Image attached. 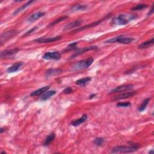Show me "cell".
Here are the masks:
<instances>
[{"label": "cell", "instance_id": "cell-1", "mask_svg": "<svg viewBox=\"0 0 154 154\" xmlns=\"http://www.w3.org/2000/svg\"><path fill=\"white\" fill-rule=\"evenodd\" d=\"M131 146H119L114 147L112 149L111 153H132L134 152L137 151L139 146L138 145H136L135 143H130Z\"/></svg>", "mask_w": 154, "mask_h": 154}, {"label": "cell", "instance_id": "cell-2", "mask_svg": "<svg viewBox=\"0 0 154 154\" xmlns=\"http://www.w3.org/2000/svg\"><path fill=\"white\" fill-rule=\"evenodd\" d=\"M136 15H120L118 16L113 19L112 24L114 25H125L129 23L130 21L137 18Z\"/></svg>", "mask_w": 154, "mask_h": 154}, {"label": "cell", "instance_id": "cell-3", "mask_svg": "<svg viewBox=\"0 0 154 154\" xmlns=\"http://www.w3.org/2000/svg\"><path fill=\"white\" fill-rule=\"evenodd\" d=\"M93 61L94 60L92 57H90L87 59L79 61L74 64L72 67L71 70L73 71H78V70L87 69L89 66L92 65Z\"/></svg>", "mask_w": 154, "mask_h": 154}, {"label": "cell", "instance_id": "cell-4", "mask_svg": "<svg viewBox=\"0 0 154 154\" xmlns=\"http://www.w3.org/2000/svg\"><path fill=\"white\" fill-rule=\"evenodd\" d=\"M135 41V38L133 37H125L124 36H118L114 38H111L106 41L105 43H113L115 42H118L122 44H129L132 42H133Z\"/></svg>", "mask_w": 154, "mask_h": 154}, {"label": "cell", "instance_id": "cell-5", "mask_svg": "<svg viewBox=\"0 0 154 154\" xmlns=\"http://www.w3.org/2000/svg\"><path fill=\"white\" fill-rule=\"evenodd\" d=\"M19 32L16 30H11L6 31L5 33L1 34V45H3L5 42H7L8 41L11 39L13 37H15L18 35Z\"/></svg>", "mask_w": 154, "mask_h": 154}, {"label": "cell", "instance_id": "cell-6", "mask_svg": "<svg viewBox=\"0 0 154 154\" xmlns=\"http://www.w3.org/2000/svg\"><path fill=\"white\" fill-rule=\"evenodd\" d=\"M97 49H98V47L97 46H90V47H87L82 48L81 49H78V50H77L75 53H74L73 55L70 56L69 59H74V58L78 57L82 54H84V53L87 52V51H92V50H97Z\"/></svg>", "mask_w": 154, "mask_h": 154}, {"label": "cell", "instance_id": "cell-7", "mask_svg": "<svg viewBox=\"0 0 154 154\" xmlns=\"http://www.w3.org/2000/svg\"><path fill=\"white\" fill-rule=\"evenodd\" d=\"M19 51V49L16 48L12 49L10 50H4L1 52L0 54V57H1V59H9L10 57H12L14 55L17 54L18 52Z\"/></svg>", "mask_w": 154, "mask_h": 154}, {"label": "cell", "instance_id": "cell-8", "mask_svg": "<svg viewBox=\"0 0 154 154\" xmlns=\"http://www.w3.org/2000/svg\"><path fill=\"white\" fill-rule=\"evenodd\" d=\"M61 57V55L60 53L57 51L54 52H47L43 56V59L45 60H59Z\"/></svg>", "mask_w": 154, "mask_h": 154}, {"label": "cell", "instance_id": "cell-9", "mask_svg": "<svg viewBox=\"0 0 154 154\" xmlns=\"http://www.w3.org/2000/svg\"><path fill=\"white\" fill-rule=\"evenodd\" d=\"M110 16V15H109L108 16H107L106 17H105L103 19H100V20L99 21H96V22H92V23H91V24H88L86 25H84V26H83L81 28H79L78 29H76L74 31V32H78V31H81L82 30H84L85 29H87L88 28H92V27H94L95 26H96V25H99L100 24H101L102 22H103L104 21H105V19H108L109 17Z\"/></svg>", "mask_w": 154, "mask_h": 154}, {"label": "cell", "instance_id": "cell-10", "mask_svg": "<svg viewBox=\"0 0 154 154\" xmlns=\"http://www.w3.org/2000/svg\"><path fill=\"white\" fill-rule=\"evenodd\" d=\"M134 88V86L132 84H126V85H122L118 86V87L113 89L112 91H110V93H119V92H123L128 91H131Z\"/></svg>", "mask_w": 154, "mask_h": 154}, {"label": "cell", "instance_id": "cell-11", "mask_svg": "<svg viewBox=\"0 0 154 154\" xmlns=\"http://www.w3.org/2000/svg\"><path fill=\"white\" fill-rule=\"evenodd\" d=\"M61 38V37L59 36H55L54 37H41L36 38V40L34 41L35 42L37 43H50V42H56L58 41H60Z\"/></svg>", "mask_w": 154, "mask_h": 154}, {"label": "cell", "instance_id": "cell-12", "mask_svg": "<svg viewBox=\"0 0 154 154\" xmlns=\"http://www.w3.org/2000/svg\"><path fill=\"white\" fill-rule=\"evenodd\" d=\"M83 21L82 20H80V19H78V20H75L73 22H70L68 24H66L65 27H64V31H68L69 30H72L76 27H78L82 23Z\"/></svg>", "mask_w": 154, "mask_h": 154}, {"label": "cell", "instance_id": "cell-13", "mask_svg": "<svg viewBox=\"0 0 154 154\" xmlns=\"http://www.w3.org/2000/svg\"><path fill=\"white\" fill-rule=\"evenodd\" d=\"M45 15V12H37L35 14H33L31 15L28 18H27V21L29 22H33L36 21H37V19L41 18L42 17L44 16Z\"/></svg>", "mask_w": 154, "mask_h": 154}, {"label": "cell", "instance_id": "cell-14", "mask_svg": "<svg viewBox=\"0 0 154 154\" xmlns=\"http://www.w3.org/2000/svg\"><path fill=\"white\" fill-rule=\"evenodd\" d=\"M137 93V92L136 91H131V92H128L126 93H122L117 96H116L114 98V99L116 100H120V99H125L129 98L130 97H132L134 95H135Z\"/></svg>", "mask_w": 154, "mask_h": 154}, {"label": "cell", "instance_id": "cell-15", "mask_svg": "<svg viewBox=\"0 0 154 154\" xmlns=\"http://www.w3.org/2000/svg\"><path fill=\"white\" fill-rule=\"evenodd\" d=\"M50 88L49 86H47L43 87L39 89L36 90V91L32 92L30 93V96H32V97H33V96H40L42 94H43L44 93H45L46 92H47V91H48L49 88Z\"/></svg>", "mask_w": 154, "mask_h": 154}, {"label": "cell", "instance_id": "cell-16", "mask_svg": "<svg viewBox=\"0 0 154 154\" xmlns=\"http://www.w3.org/2000/svg\"><path fill=\"white\" fill-rule=\"evenodd\" d=\"M24 65L22 62H17L15 64H14L12 66H10L7 69V72L8 73H14L17 72L18 70L20 69V68L22 67V66Z\"/></svg>", "mask_w": 154, "mask_h": 154}, {"label": "cell", "instance_id": "cell-17", "mask_svg": "<svg viewBox=\"0 0 154 154\" xmlns=\"http://www.w3.org/2000/svg\"><path fill=\"white\" fill-rule=\"evenodd\" d=\"M87 118H88V116H87V114H83L82 116V117L80 118V119L75 120H74L73 122H72L71 125L72 126H78L84 123V122H86L87 120Z\"/></svg>", "mask_w": 154, "mask_h": 154}, {"label": "cell", "instance_id": "cell-18", "mask_svg": "<svg viewBox=\"0 0 154 154\" xmlns=\"http://www.w3.org/2000/svg\"><path fill=\"white\" fill-rule=\"evenodd\" d=\"M63 72V70L60 69H49L46 72L45 76L47 77H49L54 76L56 75H59Z\"/></svg>", "mask_w": 154, "mask_h": 154}, {"label": "cell", "instance_id": "cell-19", "mask_svg": "<svg viewBox=\"0 0 154 154\" xmlns=\"http://www.w3.org/2000/svg\"><path fill=\"white\" fill-rule=\"evenodd\" d=\"M88 6L86 4H75L72 5L71 7H70V10L72 11H81V10H85L87 9Z\"/></svg>", "mask_w": 154, "mask_h": 154}, {"label": "cell", "instance_id": "cell-20", "mask_svg": "<svg viewBox=\"0 0 154 154\" xmlns=\"http://www.w3.org/2000/svg\"><path fill=\"white\" fill-rule=\"evenodd\" d=\"M91 80H92L91 77L87 76V77H85V78H81V79H79L78 80H76L75 81V84L76 85H78V86H86V84H87L90 81H91Z\"/></svg>", "mask_w": 154, "mask_h": 154}, {"label": "cell", "instance_id": "cell-21", "mask_svg": "<svg viewBox=\"0 0 154 154\" xmlns=\"http://www.w3.org/2000/svg\"><path fill=\"white\" fill-rule=\"evenodd\" d=\"M34 1H27V3H25L24 4L22 5L20 7H19L18 9H17L14 12V14H13V15H18V14H19V13L21 12L22 11H23L24 10H25V9H26L27 7H28V6L32 4V3H33Z\"/></svg>", "mask_w": 154, "mask_h": 154}, {"label": "cell", "instance_id": "cell-22", "mask_svg": "<svg viewBox=\"0 0 154 154\" xmlns=\"http://www.w3.org/2000/svg\"><path fill=\"white\" fill-rule=\"evenodd\" d=\"M68 18V16H61V17H60V18H57V19H55V21H54L53 22H52L51 23H50V24L48 25L47 27H48V28H51V27H52L54 26V25H55L56 24H58L59 23H60V22L66 20V19H67Z\"/></svg>", "mask_w": 154, "mask_h": 154}, {"label": "cell", "instance_id": "cell-23", "mask_svg": "<svg viewBox=\"0 0 154 154\" xmlns=\"http://www.w3.org/2000/svg\"><path fill=\"white\" fill-rule=\"evenodd\" d=\"M55 93H56L55 91H49L43 93V95H42L41 99L42 101H47L48 99H49L51 97V96H54Z\"/></svg>", "mask_w": 154, "mask_h": 154}, {"label": "cell", "instance_id": "cell-24", "mask_svg": "<svg viewBox=\"0 0 154 154\" xmlns=\"http://www.w3.org/2000/svg\"><path fill=\"white\" fill-rule=\"evenodd\" d=\"M153 42H154V38H151V40H149L148 41H146L145 42H143L142 44H140V45L138 46V48L139 49H145L147 48H149V47L153 45Z\"/></svg>", "mask_w": 154, "mask_h": 154}, {"label": "cell", "instance_id": "cell-25", "mask_svg": "<svg viewBox=\"0 0 154 154\" xmlns=\"http://www.w3.org/2000/svg\"><path fill=\"white\" fill-rule=\"evenodd\" d=\"M55 134L54 133L50 134L48 136H47L46 139L45 140L43 145L45 146H48L50 143L53 142V140L55 139Z\"/></svg>", "mask_w": 154, "mask_h": 154}, {"label": "cell", "instance_id": "cell-26", "mask_svg": "<svg viewBox=\"0 0 154 154\" xmlns=\"http://www.w3.org/2000/svg\"><path fill=\"white\" fill-rule=\"evenodd\" d=\"M149 101H150V98H146V99H145L142 102V103L141 104V105L139 106V107L138 108V110L139 111H143L146 108L147 105V104H148Z\"/></svg>", "mask_w": 154, "mask_h": 154}, {"label": "cell", "instance_id": "cell-27", "mask_svg": "<svg viewBox=\"0 0 154 154\" xmlns=\"http://www.w3.org/2000/svg\"><path fill=\"white\" fill-rule=\"evenodd\" d=\"M148 7V5L146 4H138L136 6H134V7L131 9V10L132 11H138V10H142L144 9H146Z\"/></svg>", "mask_w": 154, "mask_h": 154}, {"label": "cell", "instance_id": "cell-28", "mask_svg": "<svg viewBox=\"0 0 154 154\" xmlns=\"http://www.w3.org/2000/svg\"><path fill=\"white\" fill-rule=\"evenodd\" d=\"M105 142V140L104 138L102 137H98L96 138L94 140V144L96 145V146H101L104 145Z\"/></svg>", "mask_w": 154, "mask_h": 154}, {"label": "cell", "instance_id": "cell-29", "mask_svg": "<svg viewBox=\"0 0 154 154\" xmlns=\"http://www.w3.org/2000/svg\"><path fill=\"white\" fill-rule=\"evenodd\" d=\"M77 44H78V43H77V42L71 43L68 46V47L66 48L65 51H70V50L74 49L75 48H76V46L77 45Z\"/></svg>", "mask_w": 154, "mask_h": 154}, {"label": "cell", "instance_id": "cell-30", "mask_svg": "<svg viewBox=\"0 0 154 154\" xmlns=\"http://www.w3.org/2000/svg\"><path fill=\"white\" fill-rule=\"evenodd\" d=\"M131 105L130 102H119L117 104V107H129Z\"/></svg>", "mask_w": 154, "mask_h": 154}, {"label": "cell", "instance_id": "cell-31", "mask_svg": "<svg viewBox=\"0 0 154 154\" xmlns=\"http://www.w3.org/2000/svg\"><path fill=\"white\" fill-rule=\"evenodd\" d=\"M37 28H38V27H37V26H36V27H33V28H32L30 29L29 31H28L27 32V33H25V34L23 36V37H25V36H28V35H29V34H31V33H34V31H36L37 30Z\"/></svg>", "mask_w": 154, "mask_h": 154}, {"label": "cell", "instance_id": "cell-32", "mask_svg": "<svg viewBox=\"0 0 154 154\" xmlns=\"http://www.w3.org/2000/svg\"><path fill=\"white\" fill-rule=\"evenodd\" d=\"M73 92L72 91V88L71 87H66L65 89H64V91H63V93H65V94H70V93H71L72 92Z\"/></svg>", "mask_w": 154, "mask_h": 154}, {"label": "cell", "instance_id": "cell-33", "mask_svg": "<svg viewBox=\"0 0 154 154\" xmlns=\"http://www.w3.org/2000/svg\"><path fill=\"white\" fill-rule=\"evenodd\" d=\"M153 11H154V7H153V5L152 6V7H151V10H150V11H149V13H148V14H147V16H151V15H152V14H153Z\"/></svg>", "mask_w": 154, "mask_h": 154}, {"label": "cell", "instance_id": "cell-34", "mask_svg": "<svg viewBox=\"0 0 154 154\" xmlns=\"http://www.w3.org/2000/svg\"><path fill=\"white\" fill-rule=\"evenodd\" d=\"M96 96V94H92L91 95L89 96V99H92L94 97H95V96Z\"/></svg>", "mask_w": 154, "mask_h": 154}, {"label": "cell", "instance_id": "cell-35", "mask_svg": "<svg viewBox=\"0 0 154 154\" xmlns=\"http://www.w3.org/2000/svg\"><path fill=\"white\" fill-rule=\"evenodd\" d=\"M4 131H5V130H4V128H1V130H0V132H1V134L3 133V132H4Z\"/></svg>", "mask_w": 154, "mask_h": 154}, {"label": "cell", "instance_id": "cell-36", "mask_svg": "<svg viewBox=\"0 0 154 154\" xmlns=\"http://www.w3.org/2000/svg\"><path fill=\"white\" fill-rule=\"evenodd\" d=\"M149 153H153V150H151V151L149 152Z\"/></svg>", "mask_w": 154, "mask_h": 154}]
</instances>
